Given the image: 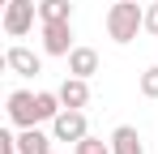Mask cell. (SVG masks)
I'll use <instances>...</instances> for the list:
<instances>
[{
	"mask_svg": "<svg viewBox=\"0 0 158 154\" xmlns=\"http://www.w3.org/2000/svg\"><path fill=\"white\" fill-rule=\"evenodd\" d=\"M137 30H145V9H141L137 0H115V4L107 9V34H111L115 43H132Z\"/></svg>",
	"mask_w": 158,
	"mask_h": 154,
	"instance_id": "1",
	"label": "cell"
},
{
	"mask_svg": "<svg viewBox=\"0 0 158 154\" xmlns=\"http://www.w3.org/2000/svg\"><path fill=\"white\" fill-rule=\"evenodd\" d=\"M39 22V0H9L4 4V34L9 39H26Z\"/></svg>",
	"mask_w": 158,
	"mask_h": 154,
	"instance_id": "2",
	"label": "cell"
},
{
	"mask_svg": "<svg viewBox=\"0 0 158 154\" xmlns=\"http://www.w3.org/2000/svg\"><path fill=\"white\" fill-rule=\"evenodd\" d=\"M4 111H9V124H13V128L43 124V120H39V94H34V90H9Z\"/></svg>",
	"mask_w": 158,
	"mask_h": 154,
	"instance_id": "3",
	"label": "cell"
},
{
	"mask_svg": "<svg viewBox=\"0 0 158 154\" xmlns=\"http://www.w3.org/2000/svg\"><path fill=\"white\" fill-rule=\"evenodd\" d=\"M85 133H90V124H85V111H81V107H64V111L52 120V137H56V141H64V146H69V141L77 146Z\"/></svg>",
	"mask_w": 158,
	"mask_h": 154,
	"instance_id": "4",
	"label": "cell"
},
{
	"mask_svg": "<svg viewBox=\"0 0 158 154\" xmlns=\"http://www.w3.org/2000/svg\"><path fill=\"white\" fill-rule=\"evenodd\" d=\"M39 34H43V56H69L77 47L73 43V22H39Z\"/></svg>",
	"mask_w": 158,
	"mask_h": 154,
	"instance_id": "5",
	"label": "cell"
},
{
	"mask_svg": "<svg viewBox=\"0 0 158 154\" xmlns=\"http://www.w3.org/2000/svg\"><path fill=\"white\" fill-rule=\"evenodd\" d=\"M4 64H9L17 77H39L43 73V56L30 51V47H22V43H13V47L4 51Z\"/></svg>",
	"mask_w": 158,
	"mask_h": 154,
	"instance_id": "6",
	"label": "cell"
},
{
	"mask_svg": "<svg viewBox=\"0 0 158 154\" xmlns=\"http://www.w3.org/2000/svg\"><path fill=\"white\" fill-rule=\"evenodd\" d=\"M56 146V137H52V128L43 133L39 124H30V128H17V150L22 154H52Z\"/></svg>",
	"mask_w": 158,
	"mask_h": 154,
	"instance_id": "7",
	"label": "cell"
},
{
	"mask_svg": "<svg viewBox=\"0 0 158 154\" xmlns=\"http://www.w3.org/2000/svg\"><path fill=\"white\" fill-rule=\"evenodd\" d=\"M56 94H60L64 107H81V111H85V103H90V77H73V73H69L64 81H60Z\"/></svg>",
	"mask_w": 158,
	"mask_h": 154,
	"instance_id": "8",
	"label": "cell"
},
{
	"mask_svg": "<svg viewBox=\"0 0 158 154\" xmlns=\"http://www.w3.org/2000/svg\"><path fill=\"white\" fill-rule=\"evenodd\" d=\"M111 154H145V146H141V133L132 124H120V128H111Z\"/></svg>",
	"mask_w": 158,
	"mask_h": 154,
	"instance_id": "9",
	"label": "cell"
},
{
	"mask_svg": "<svg viewBox=\"0 0 158 154\" xmlns=\"http://www.w3.org/2000/svg\"><path fill=\"white\" fill-rule=\"evenodd\" d=\"M64 60H69V73L73 77H94L98 73V51L94 47H73Z\"/></svg>",
	"mask_w": 158,
	"mask_h": 154,
	"instance_id": "10",
	"label": "cell"
},
{
	"mask_svg": "<svg viewBox=\"0 0 158 154\" xmlns=\"http://www.w3.org/2000/svg\"><path fill=\"white\" fill-rule=\"evenodd\" d=\"M39 22H73V0H39Z\"/></svg>",
	"mask_w": 158,
	"mask_h": 154,
	"instance_id": "11",
	"label": "cell"
},
{
	"mask_svg": "<svg viewBox=\"0 0 158 154\" xmlns=\"http://www.w3.org/2000/svg\"><path fill=\"white\" fill-rule=\"evenodd\" d=\"M137 86H141V94H145V99H158V64H150V69H141V77H137Z\"/></svg>",
	"mask_w": 158,
	"mask_h": 154,
	"instance_id": "12",
	"label": "cell"
},
{
	"mask_svg": "<svg viewBox=\"0 0 158 154\" xmlns=\"http://www.w3.org/2000/svg\"><path fill=\"white\" fill-rule=\"evenodd\" d=\"M73 150H77V154H111V141H103V137H90V133H85V137H81Z\"/></svg>",
	"mask_w": 158,
	"mask_h": 154,
	"instance_id": "13",
	"label": "cell"
},
{
	"mask_svg": "<svg viewBox=\"0 0 158 154\" xmlns=\"http://www.w3.org/2000/svg\"><path fill=\"white\" fill-rule=\"evenodd\" d=\"M0 154H22L17 150V133H9V128L0 133Z\"/></svg>",
	"mask_w": 158,
	"mask_h": 154,
	"instance_id": "14",
	"label": "cell"
},
{
	"mask_svg": "<svg viewBox=\"0 0 158 154\" xmlns=\"http://www.w3.org/2000/svg\"><path fill=\"white\" fill-rule=\"evenodd\" d=\"M145 30H150V34H158V0L145 9Z\"/></svg>",
	"mask_w": 158,
	"mask_h": 154,
	"instance_id": "15",
	"label": "cell"
}]
</instances>
